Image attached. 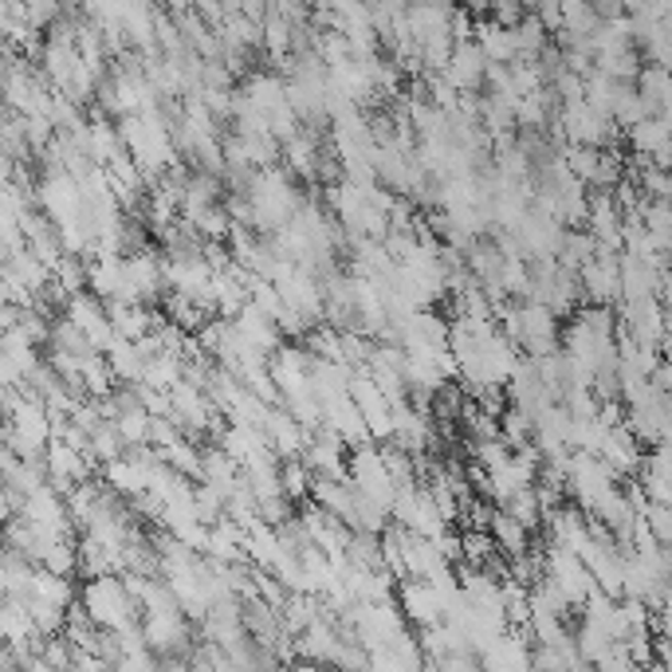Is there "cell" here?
<instances>
[{
	"instance_id": "obj_1",
	"label": "cell",
	"mask_w": 672,
	"mask_h": 672,
	"mask_svg": "<svg viewBox=\"0 0 672 672\" xmlns=\"http://www.w3.org/2000/svg\"><path fill=\"white\" fill-rule=\"evenodd\" d=\"M504 318V331L512 335V343L519 346L523 355L542 358L562 346L559 315H555L547 303H535V299H519V303H504L500 311Z\"/></svg>"
},
{
	"instance_id": "obj_2",
	"label": "cell",
	"mask_w": 672,
	"mask_h": 672,
	"mask_svg": "<svg viewBox=\"0 0 672 672\" xmlns=\"http://www.w3.org/2000/svg\"><path fill=\"white\" fill-rule=\"evenodd\" d=\"M253 209H256V233H280L283 224L291 221V216L303 209V193H299V186L288 178V169L271 166V169H260V178H256L253 186Z\"/></svg>"
},
{
	"instance_id": "obj_3",
	"label": "cell",
	"mask_w": 672,
	"mask_h": 672,
	"mask_svg": "<svg viewBox=\"0 0 672 672\" xmlns=\"http://www.w3.org/2000/svg\"><path fill=\"white\" fill-rule=\"evenodd\" d=\"M79 602L91 609V617L103 629L134 626V621H138V609H142V602H138V594L131 590V582L114 579V574H99V579L87 582L83 594H79Z\"/></svg>"
},
{
	"instance_id": "obj_4",
	"label": "cell",
	"mask_w": 672,
	"mask_h": 672,
	"mask_svg": "<svg viewBox=\"0 0 672 672\" xmlns=\"http://www.w3.org/2000/svg\"><path fill=\"white\" fill-rule=\"evenodd\" d=\"M56 440V425H52V410L40 397H20L12 413H4V445L16 448L20 457H47V445Z\"/></svg>"
},
{
	"instance_id": "obj_5",
	"label": "cell",
	"mask_w": 672,
	"mask_h": 672,
	"mask_svg": "<svg viewBox=\"0 0 672 672\" xmlns=\"http://www.w3.org/2000/svg\"><path fill=\"white\" fill-rule=\"evenodd\" d=\"M559 134L570 142V146H597V149H609L617 146V134L621 126L614 122V114L597 111L594 103L586 99H574V103H562L559 107Z\"/></svg>"
},
{
	"instance_id": "obj_6",
	"label": "cell",
	"mask_w": 672,
	"mask_h": 672,
	"mask_svg": "<svg viewBox=\"0 0 672 672\" xmlns=\"http://www.w3.org/2000/svg\"><path fill=\"white\" fill-rule=\"evenodd\" d=\"M350 480H355V488L362 495H370V500H378V504L393 512V500H397L402 488H397V480H393L378 440H362V445L350 448Z\"/></svg>"
},
{
	"instance_id": "obj_7",
	"label": "cell",
	"mask_w": 672,
	"mask_h": 672,
	"mask_svg": "<svg viewBox=\"0 0 672 672\" xmlns=\"http://www.w3.org/2000/svg\"><path fill=\"white\" fill-rule=\"evenodd\" d=\"M346 621H350V629H355V637L366 649L390 645L402 629H410V617H405L402 606H393V597L390 602H355L346 609Z\"/></svg>"
},
{
	"instance_id": "obj_8",
	"label": "cell",
	"mask_w": 672,
	"mask_h": 672,
	"mask_svg": "<svg viewBox=\"0 0 672 672\" xmlns=\"http://www.w3.org/2000/svg\"><path fill=\"white\" fill-rule=\"evenodd\" d=\"M542 579H551L570 597V606H582L590 590L597 586V579L590 574L586 562H582V555L574 547H562V542H551L547 555H542Z\"/></svg>"
},
{
	"instance_id": "obj_9",
	"label": "cell",
	"mask_w": 672,
	"mask_h": 672,
	"mask_svg": "<svg viewBox=\"0 0 672 672\" xmlns=\"http://www.w3.org/2000/svg\"><path fill=\"white\" fill-rule=\"evenodd\" d=\"M617 323L629 338L645 346H657L661 350L664 338H669V311H664L661 295H645V299H621L617 307Z\"/></svg>"
},
{
	"instance_id": "obj_10",
	"label": "cell",
	"mask_w": 672,
	"mask_h": 672,
	"mask_svg": "<svg viewBox=\"0 0 672 672\" xmlns=\"http://www.w3.org/2000/svg\"><path fill=\"white\" fill-rule=\"evenodd\" d=\"M512 233L519 236V248L527 260H542V256H555V260H559V248H562V240H567V224H562L555 213H547V209L531 205Z\"/></svg>"
},
{
	"instance_id": "obj_11",
	"label": "cell",
	"mask_w": 672,
	"mask_h": 672,
	"mask_svg": "<svg viewBox=\"0 0 672 672\" xmlns=\"http://www.w3.org/2000/svg\"><path fill=\"white\" fill-rule=\"evenodd\" d=\"M393 519L405 523V527L417 535H429V539H440V535L448 531V523H452L437 507L429 488H402L397 500H393Z\"/></svg>"
},
{
	"instance_id": "obj_12",
	"label": "cell",
	"mask_w": 672,
	"mask_h": 672,
	"mask_svg": "<svg viewBox=\"0 0 672 672\" xmlns=\"http://www.w3.org/2000/svg\"><path fill=\"white\" fill-rule=\"evenodd\" d=\"M579 280H582V299L614 307L617 299H621V253H614V248H602V244H597V253L582 264Z\"/></svg>"
},
{
	"instance_id": "obj_13",
	"label": "cell",
	"mask_w": 672,
	"mask_h": 672,
	"mask_svg": "<svg viewBox=\"0 0 672 672\" xmlns=\"http://www.w3.org/2000/svg\"><path fill=\"white\" fill-rule=\"evenodd\" d=\"M40 209L56 224L83 221V181L75 173H44L40 178Z\"/></svg>"
},
{
	"instance_id": "obj_14",
	"label": "cell",
	"mask_w": 672,
	"mask_h": 672,
	"mask_svg": "<svg viewBox=\"0 0 672 672\" xmlns=\"http://www.w3.org/2000/svg\"><path fill=\"white\" fill-rule=\"evenodd\" d=\"M488 52L480 47L477 36H468V40H457V47H452V59H448L445 75L452 79V87L464 94L472 91H484L488 87Z\"/></svg>"
},
{
	"instance_id": "obj_15",
	"label": "cell",
	"mask_w": 672,
	"mask_h": 672,
	"mask_svg": "<svg viewBox=\"0 0 672 672\" xmlns=\"http://www.w3.org/2000/svg\"><path fill=\"white\" fill-rule=\"evenodd\" d=\"M346 448L350 445H346L331 425H318V429L311 433L307 448H303V460H307V468L315 477H350V457H346Z\"/></svg>"
},
{
	"instance_id": "obj_16",
	"label": "cell",
	"mask_w": 672,
	"mask_h": 672,
	"mask_svg": "<svg viewBox=\"0 0 672 672\" xmlns=\"http://www.w3.org/2000/svg\"><path fill=\"white\" fill-rule=\"evenodd\" d=\"M402 609L410 617V626L425 629V626H437L448 617V602L429 579H405L402 582Z\"/></svg>"
},
{
	"instance_id": "obj_17",
	"label": "cell",
	"mask_w": 672,
	"mask_h": 672,
	"mask_svg": "<svg viewBox=\"0 0 672 672\" xmlns=\"http://www.w3.org/2000/svg\"><path fill=\"white\" fill-rule=\"evenodd\" d=\"M224 158H228V161H244V166H256V169H271V166H280L283 142L276 138V134L228 131V134H224Z\"/></svg>"
},
{
	"instance_id": "obj_18",
	"label": "cell",
	"mask_w": 672,
	"mask_h": 672,
	"mask_svg": "<svg viewBox=\"0 0 672 672\" xmlns=\"http://www.w3.org/2000/svg\"><path fill=\"white\" fill-rule=\"evenodd\" d=\"M507 402L523 405V410H531V413H539L547 402H559V397L551 393V385H547V378H542L539 358H531V355L519 358L512 382H507Z\"/></svg>"
},
{
	"instance_id": "obj_19",
	"label": "cell",
	"mask_w": 672,
	"mask_h": 672,
	"mask_svg": "<svg viewBox=\"0 0 672 672\" xmlns=\"http://www.w3.org/2000/svg\"><path fill=\"white\" fill-rule=\"evenodd\" d=\"M331 91L343 94V99H350V103H358V107L382 99L370 67H366V59H358V56H346V59H338V64H331Z\"/></svg>"
},
{
	"instance_id": "obj_20",
	"label": "cell",
	"mask_w": 672,
	"mask_h": 672,
	"mask_svg": "<svg viewBox=\"0 0 672 672\" xmlns=\"http://www.w3.org/2000/svg\"><path fill=\"white\" fill-rule=\"evenodd\" d=\"M393 440L402 448H410V452H429L433 440H437L429 410L413 405L410 397H405V402H393Z\"/></svg>"
},
{
	"instance_id": "obj_21",
	"label": "cell",
	"mask_w": 672,
	"mask_h": 672,
	"mask_svg": "<svg viewBox=\"0 0 672 672\" xmlns=\"http://www.w3.org/2000/svg\"><path fill=\"white\" fill-rule=\"evenodd\" d=\"M586 221H590V233L597 236L602 248H614V253L626 248V213H621V205L609 197V189H597V193L590 197Z\"/></svg>"
},
{
	"instance_id": "obj_22",
	"label": "cell",
	"mask_w": 672,
	"mask_h": 672,
	"mask_svg": "<svg viewBox=\"0 0 672 672\" xmlns=\"http://www.w3.org/2000/svg\"><path fill=\"white\" fill-rule=\"evenodd\" d=\"M264 433H268L271 448H276V452H280L283 460L303 457V448H307V440H311V429L295 417V413L288 410V405H271Z\"/></svg>"
},
{
	"instance_id": "obj_23",
	"label": "cell",
	"mask_w": 672,
	"mask_h": 672,
	"mask_svg": "<svg viewBox=\"0 0 672 672\" xmlns=\"http://www.w3.org/2000/svg\"><path fill=\"white\" fill-rule=\"evenodd\" d=\"M484 669H531V634L527 629H504V634L480 649Z\"/></svg>"
},
{
	"instance_id": "obj_24",
	"label": "cell",
	"mask_w": 672,
	"mask_h": 672,
	"mask_svg": "<svg viewBox=\"0 0 672 672\" xmlns=\"http://www.w3.org/2000/svg\"><path fill=\"white\" fill-rule=\"evenodd\" d=\"M323 425H331L350 448L362 445V440H373L370 425H366V413L358 410V402H355V393H343V397L323 402Z\"/></svg>"
},
{
	"instance_id": "obj_25",
	"label": "cell",
	"mask_w": 672,
	"mask_h": 672,
	"mask_svg": "<svg viewBox=\"0 0 672 672\" xmlns=\"http://www.w3.org/2000/svg\"><path fill=\"white\" fill-rule=\"evenodd\" d=\"M201 484L216 488L224 500H228V495L236 492V484H240V464H236L233 452H228L221 440L201 445Z\"/></svg>"
},
{
	"instance_id": "obj_26",
	"label": "cell",
	"mask_w": 672,
	"mask_h": 672,
	"mask_svg": "<svg viewBox=\"0 0 672 672\" xmlns=\"http://www.w3.org/2000/svg\"><path fill=\"white\" fill-rule=\"evenodd\" d=\"M36 366V343L24 338L20 331H4V343H0V378H4V385H20Z\"/></svg>"
},
{
	"instance_id": "obj_27",
	"label": "cell",
	"mask_w": 672,
	"mask_h": 672,
	"mask_svg": "<svg viewBox=\"0 0 672 672\" xmlns=\"http://www.w3.org/2000/svg\"><path fill=\"white\" fill-rule=\"evenodd\" d=\"M597 457L606 460L617 477H634V472H641V464H645V460H641V440H637V433L629 429L626 421L609 429L606 445H602V452H597Z\"/></svg>"
},
{
	"instance_id": "obj_28",
	"label": "cell",
	"mask_w": 672,
	"mask_h": 672,
	"mask_svg": "<svg viewBox=\"0 0 672 672\" xmlns=\"http://www.w3.org/2000/svg\"><path fill=\"white\" fill-rule=\"evenodd\" d=\"M370 664L373 669H425V649H421V637L402 629L390 645H378L370 649Z\"/></svg>"
},
{
	"instance_id": "obj_29",
	"label": "cell",
	"mask_w": 672,
	"mask_h": 672,
	"mask_svg": "<svg viewBox=\"0 0 672 672\" xmlns=\"http://www.w3.org/2000/svg\"><path fill=\"white\" fill-rule=\"evenodd\" d=\"M661 280H664V268H661V264L621 253V299L661 295Z\"/></svg>"
},
{
	"instance_id": "obj_30",
	"label": "cell",
	"mask_w": 672,
	"mask_h": 672,
	"mask_svg": "<svg viewBox=\"0 0 672 672\" xmlns=\"http://www.w3.org/2000/svg\"><path fill=\"white\" fill-rule=\"evenodd\" d=\"M350 382H355V366L335 362V358H315V366H311V390H315L318 402L350 393Z\"/></svg>"
},
{
	"instance_id": "obj_31",
	"label": "cell",
	"mask_w": 672,
	"mask_h": 672,
	"mask_svg": "<svg viewBox=\"0 0 672 672\" xmlns=\"http://www.w3.org/2000/svg\"><path fill=\"white\" fill-rule=\"evenodd\" d=\"M547 535H551V542H562V547H574L579 551L582 542L590 539V519L582 507H555V512H547Z\"/></svg>"
},
{
	"instance_id": "obj_32",
	"label": "cell",
	"mask_w": 672,
	"mask_h": 672,
	"mask_svg": "<svg viewBox=\"0 0 672 672\" xmlns=\"http://www.w3.org/2000/svg\"><path fill=\"white\" fill-rule=\"evenodd\" d=\"M91 291L103 299H126V256H94L87 260Z\"/></svg>"
},
{
	"instance_id": "obj_33",
	"label": "cell",
	"mask_w": 672,
	"mask_h": 672,
	"mask_svg": "<svg viewBox=\"0 0 672 672\" xmlns=\"http://www.w3.org/2000/svg\"><path fill=\"white\" fill-rule=\"evenodd\" d=\"M477 40L492 64H515V59H519V40H515V29H507V24H500V20H492V16L477 20Z\"/></svg>"
},
{
	"instance_id": "obj_34",
	"label": "cell",
	"mask_w": 672,
	"mask_h": 672,
	"mask_svg": "<svg viewBox=\"0 0 672 672\" xmlns=\"http://www.w3.org/2000/svg\"><path fill=\"white\" fill-rule=\"evenodd\" d=\"M107 362H111V370H114V378H119V382H131V385L146 382L149 358L142 355V346L134 343V338H122V335L114 338L111 350H107Z\"/></svg>"
},
{
	"instance_id": "obj_35",
	"label": "cell",
	"mask_w": 672,
	"mask_h": 672,
	"mask_svg": "<svg viewBox=\"0 0 672 672\" xmlns=\"http://www.w3.org/2000/svg\"><path fill=\"white\" fill-rule=\"evenodd\" d=\"M79 570H83L87 579L114 574V570H122V551L111 547L107 539H99V535H83L79 539Z\"/></svg>"
},
{
	"instance_id": "obj_36",
	"label": "cell",
	"mask_w": 672,
	"mask_h": 672,
	"mask_svg": "<svg viewBox=\"0 0 672 672\" xmlns=\"http://www.w3.org/2000/svg\"><path fill=\"white\" fill-rule=\"evenodd\" d=\"M637 91L653 114H672V67L645 64L637 75Z\"/></svg>"
},
{
	"instance_id": "obj_37",
	"label": "cell",
	"mask_w": 672,
	"mask_h": 672,
	"mask_svg": "<svg viewBox=\"0 0 672 672\" xmlns=\"http://www.w3.org/2000/svg\"><path fill=\"white\" fill-rule=\"evenodd\" d=\"M488 531L495 535V542H500V555H507V559H515V555L527 551V535H531V527L515 519V515L507 512V507L492 512V523H488Z\"/></svg>"
},
{
	"instance_id": "obj_38",
	"label": "cell",
	"mask_w": 672,
	"mask_h": 672,
	"mask_svg": "<svg viewBox=\"0 0 672 672\" xmlns=\"http://www.w3.org/2000/svg\"><path fill=\"white\" fill-rule=\"evenodd\" d=\"M641 224L649 228V236L657 240V248L672 256V201H669V197H645Z\"/></svg>"
},
{
	"instance_id": "obj_39",
	"label": "cell",
	"mask_w": 672,
	"mask_h": 672,
	"mask_svg": "<svg viewBox=\"0 0 672 672\" xmlns=\"http://www.w3.org/2000/svg\"><path fill=\"white\" fill-rule=\"evenodd\" d=\"M346 559L358 562L366 570H390L385 567V547H382V535L378 531H350V542H346Z\"/></svg>"
},
{
	"instance_id": "obj_40",
	"label": "cell",
	"mask_w": 672,
	"mask_h": 672,
	"mask_svg": "<svg viewBox=\"0 0 672 672\" xmlns=\"http://www.w3.org/2000/svg\"><path fill=\"white\" fill-rule=\"evenodd\" d=\"M126 437H122V429L114 425V421H103L99 429L91 433V448H87V457L94 460V464H111V460L126 457Z\"/></svg>"
},
{
	"instance_id": "obj_41",
	"label": "cell",
	"mask_w": 672,
	"mask_h": 672,
	"mask_svg": "<svg viewBox=\"0 0 672 672\" xmlns=\"http://www.w3.org/2000/svg\"><path fill=\"white\" fill-rule=\"evenodd\" d=\"M649 103L641 99V91H637V83H621L617 87V99H614V122L621 126V131H634L637 122H645L649 119Z\"/></svg>"
},
{
	"instance_id": "obj_42",
	"label": "cell",
	"mask_w": 672,
	"mask_h": 672,
	"mask_svg": "<svg viewBox=\"0 0 672 672\" xmlns=\"http://www.w3.org/2000/svg\"><path fill=\"white\" fill-rule=\"evenodd\" d=\"M515 40H519V56H531L539 59L542 47L551 44V29L539 20V12H527V16L515 24Z\"/></svg>"
},
{
	"instance_id": "obj_43",
	"label": "cell",
	"mask_w": 672,
	"mask_h": 672,
	"mask_svg": "<svg viewBox=\"0 0 672 672\" xmlns=\"http://www.w3.org/2000/svg\"><path fill=\"white\" fill-rule=\"evenodd\" d=\"M500 425H504V440L512 448L531 445L535 440V413L523 410V405H507V410L500 413Z\"/></svg>"
},
{
	"instance_id": "obj_44",
	"label": "cell",
	"mask_w": 672,
	"mask_h": 672,
	"mask_svg": "<svg viewBox=\"0 0 672 672\" xmlns=\"http://www.w3.org/2000/svg\"><path fill=\"white\" fill-rule=\"evenodd\" d=\"M594 253H597L594 233H570L567 228V240H562V248H559V264L570 271H582V264H586Z\"/></svg>"
},
{
	"instance_id": "obj_45",
	"label": "cell",
	"mask_w": 672,
	"mask_h": 672,
	"mask_svg": "<svg viewBox=\"0 0 672 672\" xmlns=\"http://www.w3.org/2000/svg\"><path fill=\"white\" fill-rule=\"evenodd\" d=\"M500 507H507V512L515 515L519 523H527V527H539L542 523V500H539V488L535 484H527V488H519V492L507 500V504H500Z\"/></svg>"
},
{
	"instance_id": "obj_46",
	"label": "cell",
	"mask_w": 672,
	"mask_h": 672,
	"mask_svg": "<svg viewBox=\"0 0 672 672\" xmlns=\"http://www.w3.org/2000/svg\"><path fill=\"white\" fill-rule=\"evenodd\" d=\"M161 457L178 468V472H186L189 480H201V445L181 437V440H173V445L161 448Z\"/></svg>"
},
{
	"instance_id": "obj_47",
	"label": "cell",
	"mask_w": 672,
	"mask_h": 672,
	"mask_svg": "<svg viewBox=\"0 0 672 672\" xmlns=\"http://www.w3.org/2000/svg\"><path fill=\"white\" fill-rule=\"evenodd\" d=\"M189 224H193V228L205 236V240H228V233H233V216H228L224 201H221V205H209L205 213H197Z\"/></svg>"
},
{
	"instance_id": "obj_48",
	"label": "cell",
	"mask_w": 672,
	"mask_h": 672,
	"mask_svg": "<svg viewBox=\"0 0 672 672\" xmlns=\"http://www.w3.org/2000/svg\"><path fill=\"white\" fill-rule=\"evenodd\" d=\"M602 158H606V149H597V146H567V166L574 169L586 186H594L597 169H602Z\"/></svg>"
},
{
	"instance_id": "obj_49",
	"label": "cell",
	"mask_w": 672,
	"mask_h": 672,
	"mask_svg": "<svg viewBox=\"0 0 672 672\" xmlns=\"http://www.w3.org/2000/svg\"><path fill=\"white\" fill-rule=\"evenodd\" d=\"M122 429V437H126V445H146L149 440V425H154V413L146 410V405H138V410H126L119 421H114Z\"/></svg>"
},
{
	"instance_id": "obj_50",
	"label": "cell",
	"mask_w": 672,
	"mask_h": 672,
	"mask_svg": "<svg viewBox=\"0 0 672 672\" xmlns=\"http://www.w3.org/2000/svg\"><path fill=\"white\" fill-rule=\"evenodd\" d=\"M311 484H315V472L307 468V460H303V457L283 460V488H288L291 500H303V495H311Z\"/></svg>"
},
{
	"instance_id": "obj_51",
	"label": "cell",
	"mask_w": 672,
	"mask_h": 672,
	"mask_svg": "<svg viewBox=\"0 0 672 672\" xmlns=\"http://www.w3.org/2000/svg\"><path fill=\"white\" fill-rule=\"evenodd\" d=\"M645 523H649V531L657 535V542H672V504H649L641 507Z\"/></svg>"
},
{
	"instance_id": "obj_52",
	"label": "cell",
	"mask_w": 672,
	"mask_h": 672,
	"mask_svg": "<svg viewBox=\"0 0 672 672\" xmlns=\"http://www.w3.org/2000/svg\"><path fill=\"white\" fill-rule=\"evenodd\" d=\"M268 12H280L283 20H291V24H311V16H315V9H311V0H268Z\"/></svg>"
},
{
	"instance_id": "obj_53",
	"label": "cell",
	"mask_w": 672,
	"mask_h": 672,
	"mask_svg": "<svg viewBox=\"0 0 672 672\" xmlns=\"http://www.w3.org/2000/svg\"><path fill=\"white\" fill-rule=\"evenodd\" d=\"M492 20H500V24H507V29H515V24H519L523 16H527V4H523V0H492Z\"/></svg>"
},
{
	"instance_id": "obj_54",
	"label": "cell",
	"mask_w": 672,
	"mask_h": 672,
	"mask_svg": "<svg viewBox=\"0 0 672 672\" xmlns=\"http://www.w3.org/2000/svg\"><path fill=\"white\" fill-rule=\"evenodd\" d=\"M457 4H460V9H468V12H472V16H480V12H488V9H492V0H457Z\"/></svg>"
},
{
	"instance_id": "obj_55",
	"label": "cell",
	"mask_w": 672,
	"mask_h": 672,
	"mask_svg": "<svg viewBox=\"0 0 672 672\" xmlns=\"http://www.w3.org/2000/svg\"><path fill=\"white\" fill-rule=\"evenodd\" d=\"M523 4H527V9L535 12V9H539V4H542V0H523Z\"/></svg>"
}]
</instances>
